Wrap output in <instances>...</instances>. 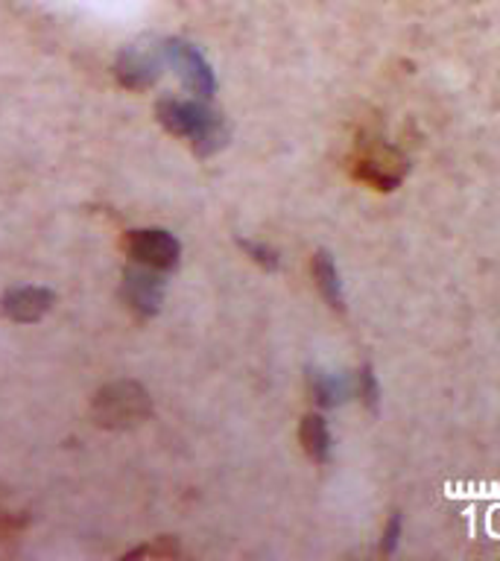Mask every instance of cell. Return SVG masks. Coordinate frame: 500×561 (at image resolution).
Wrapping results in <instances>:
<instances>
[{"label":"cell","instance_id":"1","mask_svg":"<svg viewBox=\"0 0 500 561\" xmlns=\"http://www.w3.org/2000/svg\"><path fill=\"white\" fill-rule=\"evenodd\" d=\"M158 121L164 123L173 135L191 140L200 156L217 152L228 138L223 117L211 112L208 105L193 103V100H164L158 105Z\"/></svg>","mask_w":500,"mask_h":561},{"label":"cell","instance_id":"2","mask_svg":"<svg viewBox=\"0 0 500 561\" xmlns=\"http://www.w3.org/2000/svg\"><path fill=\"white\" fill-rule=\"evenodd\" d=\"M351 175L357 182L368 184L372 191H395L410 170V161L401 149L386 144L380 138L360 140L357 149L351 152Z\"/></svg>","mask_w":500,"mask_h":561},{"label":"cell","instance_id":"3","mask_svg":"<svg viewBox=\"0 0 500 561\" xmlns=\"http://www.w3.org/2000/svg\"><path fill=\"white\" fill-rule=\"evenodd\" d=\"M149 415V394L144 386L121 380V383L105 386L94 398V419L103 427H129L135 421Z\"/></svg>","mask_w":500,"mask_h":561},{"label":"cell","instance_id":"4","mask_svg":"<svg viewBox=\"0 0 500 561\" xmlns=\"http://www.w3.org/2000/svg\"><path fill=\"white\" fill-rule=\"evenodd\" d=\"M164 61L167 65H173L179 70V77L188 85V91L196 96H211L214 94V88H217V79H214V70L205 59H202V53L193 47V44L184 42H167L164 47Z\"/></svg>","mask_w":500,"mask_h":561},{"label":"cell","instance_id":"5","mask_svg":"<svg viewBox=\"0 0 500 561\" xmlns=\"http://www.w3.org/2000/svg\"><path fill=\"white\" fill-rule=\"evenodd\" d=\"M126 249H129L132 261L158 272L173 270L179 263V252H182L179 240L173 234H167V231H158V228L132 231L129 240H126Z\"/></svg>","mask_w":500,"mask_h":561},{"label":"cell","instance_id":"6","mask_svg":"<svg viewBox=\"0 0 500 561\" xmlns=\"http://www.w3.org/2000/svg\"><path fill=\"white\" fill-rule=\"evenodd\" d=\"M126 284H123V296L132 305V310L140 316L158 313L161 307V298H164V280L158 278V270H149V266H132L126 270Z\"/></svg>","mask_w":500,"mask_h":561},{"label":"cell","instance_id":"7","mask_svg":"<svg viewBox=\"0 0 500 561\" xmlns=\"http://www.w3.org/2000/svg\"><path fill=\"white\" fill-rule=\"evenodd\" d=\"M164 65V50L149 53V50H126L117 61V79H121L126 88H149L156 82L158 70Z\"/></svg>","mask_w":500,"mask_h":561},{"label":"cell","instance_id":"8","mask_svg":"<svg viewBox=\"0 0 500 561\" xmlns=\"http://www.w3.org/2000/svg\"><path fill=\"white\" fill-rule=\"evenodd\" d=\"M53 296L47 289L38 287H18L9 289L3 296V313L12 319V322H35L42 319L47 310H50Z\"/></svg>","mask_w":500,"mask_h":561},{"label":"cell","instance_id":"9","mask_svg":"<svg viewBox=\"0 0 500 561\" xmlns=\"http://www.w3.org/2000/svg\"><path fill=\"white\" fill-rule=\"evenodd\" d=\"M298 442L305 447V454L314 459L316 465L331 462V430H328V421L322 415H305L302 419V427H298Z\"/></svg>","mask_w":500,"mask_h":561},{"label":"cell","instance_id":"10","mask_svg":"<svg viewBox=\"0 0 500 561\" xmlns=\"http://www.w3.org/2000/svg\"><path fill=\"white\" fill-rule=\"evenodd\" d=\"M310 272H314V280L322 298L333 310H342L345 307V289H342L340 270H337V261H333L328 252H316L314 263H310Z\"/></svg>","mask_w":500,"mask_h":561},{"label":"cell","instance_id":"11","mask_svg":"<svg viewBox=\"0 0 500 561\" xmlns=\"http://www.w3.org/2000/svg\"><path fill=\"white\" fill-rule=\"evenodd\" d=\"M310 392H314L319 407H337V403H342L345 398L354 394V380H345L342 375H331V371L314 368L310 371Z\"/></svg>","mask_w":500,"mask_h":561},{"label":"cell","instance_id":"12","mask_svg":"<svg viewBox=\"0 0 500 561\" xmlns=\"http://www.w3.org/2000/svg\"><path fill=\"white\" fill-rule=\"evenodd\" d=\"M354 398H360V403H366L368 410H377V403H380V386H377V377L372 371V366L357 368V375H354Z\"/></svg>","mask_w":500,"mask_h":561},{"label":"cell","instance_id":"13","mask_svg":"<svg viewBox=\"0 0 500 561\" xmlns=\"http://www.w3.org/2000/svg\"><path fill=\"white\" fill-rule=\"evenodd\" d=\"M240 245H243L246 254H249L254 263H261V266H266V270H275V266H279V254L272 252L270 245L252 243V240H243Z\"/></svg>","mask_w":500,"mask_h":561},{"label":"cell","instance_id":"14","mask_svg":"<svg viewBox=\"0 0 500 561\" xmlns=\"http://www.w3.org/2000/svg\"><path fill=\"white\" fill-rule=\"evenodd\" d=\"M404 535V520L401 515H393L386 520L384 526V535H380V552H395L398 541H401Z\"/></svg>","mask_w":500,"mask_h":561}]
</instances>
